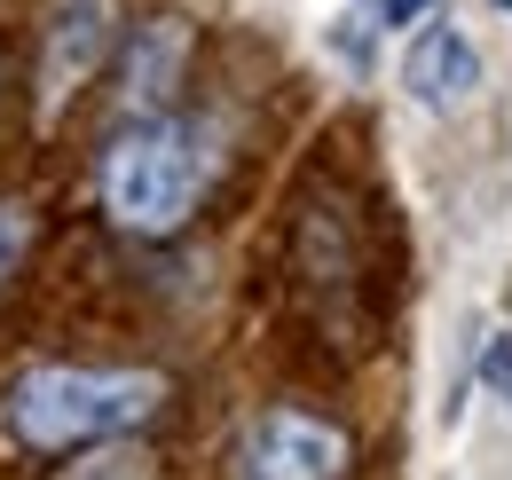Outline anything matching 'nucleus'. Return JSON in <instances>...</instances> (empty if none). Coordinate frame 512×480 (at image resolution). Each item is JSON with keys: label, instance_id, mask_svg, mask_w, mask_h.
I'll use <instances>...</instances> for the list:
<instances>
[{"label": "nucleus", "instance_id": "obj_8", "mask_svg": "<svg viewBox=\"0 0 512 480\" xmlns=\"http://www.w3.org/2000/svg\"><path fill=\"white\" fill-rule=\"evenodd\" d=\"M87 465H71L64 480H158L150 473V457L142 449H127V441H103V449H79Z\"/></svg>", "mask_w": 512, "mask_h": 480}, {"label": "nucleus", "instance_id": "obj_2", "mask_svg": "<svg viewBox=\"0 0 512 480\" xmlns=\"http://www.w3.org/2000/svg\"><path fill=\"white\" fill-rule=\"evenodd\" d=\"M174 378L142 362H32L0 394V433L32 457H79L166 418Z\"/></svg>", "mask_w": 512, "mask_h": 480}, {"label": "nucleus", "instance_id": "obj_3", "mask_svg": "<svg viewBox=\"0 0 512 480\" xmlns=\"http://www.w3.org/2000/svg\"><path fill=\"white\" fill-rule=\"evenodd\" d=\"M190 56H197L190 16H142L119 40V63H111V119H158V111H174V95L190 79Z\"/></svg>", "mask_w": 512, "mask_h": 480}, {"label": "nucleus", "instance_id": "obj_9", "mask_svg": "<svg viewBox=\"0 0 512 480\" xmlns=\"http://www.w3.org/2000/svg\"><path fill=\"white\" fill-rule=\"evenodd\" d=\"M363 16L386 24V32H402V24H426V16H434V0H363Z\"/></svg>", "mask_w": 512, "mask_h": 480}, {"label": "nucleus", "instance_id": "obj_6", "mask_svg": "<svg viewBox=\"0 0 512 480\" xmlns=\"http://www.w3.org/2000/svg\"><path fill=\"white\" fill-rule=\"evenodd\" d=\"M402 95L418 103V111H465L473 95H481V48L449 24V16H426L418 32H410V48H402Z\"/></svg>", "mask_w": 512, "mask_h": 480}, {"label": "nucleus", "instance_id": "obj_10", "mask_svg": "<svg viewBox=\"0 0 512 480\" xmlns=\"http://www.w3.org/2000/svg\"><path fill=\"white\" fill-rule=\"evenodd\" d=\"M481 378H489V386H497V394L512 402V339H489V355H481Z\"/></svg>", "mask_w": 512, "mask_h": 480}, {"label": "nucleus", "instance_id": "obj_5", "mask_svg": "<svg viewBox=\"0 0 512 480\" xmlns=\"http://www.w3.org/2000/svg\"><path fill=\"white\" fill-rule=\"evenodd\" d=\"M103 56H111V0H56L40 32V119H56L71 95H87Z\"/></svg>", "mask_w": 512, "mask_h": 480}, {"label": "nucleus", "instance_id": "obj_7", "mask_svg": "<svg viewBox=\"0 0 512 480\" xmlns=\"http://www.w3.org/2000/svg\"><path fill=\"white\" fill-rule=\"evenodd\" d=\"M32 252H40V205L32 197H0V292L32 268Z\"/></svg>", "mask_w": 512, "mask_h": 480}, {"label": "nucleus", "instance_id": "obj_11", "mask_svg": "<svg viewBox=\"0 0 512 480\" xmlns=\"http://www.w3.org/2000/svg\"><path fill=\"white\" fill-rule=\"evenodd\" d=\"M0 87H8V56H0Z\"/></svg>", "mask_w": 512, "mask_h": 480}, {"label": "nucleus", "instance_id": "obj_1", "mask_svg": "<svg viewBox=\"0 0 512 480\" xmlns=\"http://www.w3.org/2000/svg\"><path fill=\"white\" fill-rule=\"evenodd\" d=\"M221 181V134L213 119L158 111V119H119L95 150V205L119 237L166 244L197 221V205Z\"/></svg>", "mask_w": 512, "mask_h": 480}, {"label": "nucleus", "instance_id": "obj_12", "mask_svg": "<svg viewBox=\"0 0 512 480\" xmlns=\"http://www.w3.org/2000/svg\"><path fill=\"white\" fill-rule=\"evenodd\" d=\"M497 8H505V16H512V0H497Z\"/></svg>", "mask_w": 512, "mask_h": 480}, {"label": "nucleus", "instance_id": "obj_4", "mask_svg": "<svg viewBox=\"0 0 512 480\" xmlns=\"http://www.w3.org/2000/svg\"><path fill=\"white\" fill-rule=\"evenodd\" d=\"M347 473V433L316 410H260L237 441V480H339Z\"/></svg>", "mask_w": 512, "mask_h": 480}]
</instances>
